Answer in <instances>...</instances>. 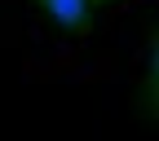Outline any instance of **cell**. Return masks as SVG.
I'll return each mask as SVG.
<instances>
[{"mask_svg":"<svg viewBox=\"0 0 159 141\" xmlns=\"http://www.w3.org/2000/svg\"><path fill=\"white\" fill-rule=\"evenodd\" d=\"M40 9H44L49 22H57L62 31H75L84 35L93 27V0H35Z\"/></svg>","mask_w":159,"mask_h":141,"instance_id":"1","label":"cell"},{"mask_svg":"<svg viewBox=\"0 0 159 141\" xmlns=\"http://www.w3.org/2000/svg\"><path fill=\"white\" fill-rule=\"evenodd\" d=\"M142 110L159 124V22L150 27V62H146V79H142Z\"/></svg>","mask_w":159,"mask_h":141,"instance_id":"2","label":"cell"}]
</instances>
